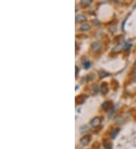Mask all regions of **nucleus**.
Instances as JSON below:
<instances>
[{
	"mask_svg": "<svg viewBox=\"0 0 136 149\" xmlns=\"http://www.w3.org/2000/svg\"><path fill=\"white\" fill-rule=\"evenodd\" d=\"M91 141V136L89 135H86L84 136L81 139H80V143L83 145V146H86L89 144Z\"/></svg>",
	"mask_w": 136,
	"mask_h": 149,
	"instance_id": "obj_1",
	"label": "nucleus"
},
{
	"mask_svg": "<svg viewBox=\"0 0 136 149\" xmlns=\"http://www.w3.org/2000/svg\"><path fill=\"white\" fill-rule=\"evenodd\" d=\"M100 124H101V118H97V117L95 118H93L92 121H91V122H90V124L92 125V127H94L99 126Z\"/></svg>",
	"mask_w": 136,
	"mask_h": 149,
	"instance_id": "obj_2",
	"label": "nucleus"
},
{
	"mask_svg": "<svg viewBox=\"0 0 136 149\" xmlns=\"http://www.w3.org/2000/svg\"><path fill=\"white\" fill-rule=\"evenodd\" d=\"M100 90L101 92L103 93V94H106L108 91V86H107V84L106 82H104L101 84V87H100Z\"/></svg>",
	"mask_w": 136,
	"mask_h": 149,
	"instance_id": "obj_3",
	"label": "nucleus"
},
{
	"mask_svg": "<svg viewBox=\"0 0 136 149\" xmlns=\"http://www.w3.org/2000/svg\"><path fill=\"white\" fill-rule=\"evenodd\" d=\"M101 44L99 41H96V42L93 43L92 45V50L94 51H99V50L101 49Z\"/></svg>",
	"mask_w": 136,
	"mask_h": 149,
	"instance_id": "obj_4",
	"label": "nucleus"
},
{
	"mask_svg": "<svg viewBox=\"0 0 136 149\" xmlns=\"http://www.w3.org/2000/svg\"><path fill=\"white\" fill-rule=\"evenodd\" d=\"M86 20V17L83 14H78L76 17V22H83Z\"/></svg>",
	"mask_w": 136,
	"mask_h": 149,
	"instance_id": "obj_5",
	"label": "nucleus"
},
{
	"mask_svg": "<svg viewBox=\"0 0 136 149\" xmlns=\"http://www.w3.org/2000/svg\"><path fill=\"white\" fill-rule=\"evenodd\" d=\"M110 106V103L108 102V101L104 102V103L102 104V109H103L104 110H105V111H107V110L109 109Z\"/></svg>",
	"mask_w": 136,
	"mask_h": 149,
	"instance_id": "obj_6",
	"label": "nucleus"
},
{
	"mask_svg": "<svg viewBox=\"0 0 136 149\" xmlns=\"http://www.w3.org/2000/svg\"><path fill=\"white\" fill-rule=\"evenodd\" d=\"M119 132V129H115V130H113L111 132V133H110L111 138H112V139H115L116 136L118 135Z\"/></svg>",
	"mask_w": 136,
	"mask_h": 149,
	"instance_id": "obj_7",
	"label": "nucleus"
},
{
	"mask_svg": "<svg viewBox=\"0 0 136 149\" xmlns=\"http://www.w3.org/2000/svg\"><path fill=\"white\" fill-rule=\"evenodd\" d=\"M104 147L105 149H110L112 147V144L108 141H105L104 142Z\"/></svg>",
	"mask_w": 136,
	"mask_h": 149,
	"instance_id": "obj_8",
	"label": "nucleus"
},
{
	"mask_svg": "<svg viewBox=\"0 0 136 149\" xmlns=\"http://www.w3.org/2000/svg\"><path fill=\"white\" fill-rule=\"evenodd\" d=\"M80 30H82V31H86V30H88L90 29V25L88 24H82L81 26H80Z\"/></svg>",
	"mask_w": 136,
	"mask_h": 149,
	"instance_id": "obj_9",
	"label": "nucleus"
},
{
	"mask_svg": "<svg viewBox=\"0 0 136 149\" xmlns=\"http://www.w3.org/2000/svg\"><path fill=\"white\" fill-rule=\"evenodd\" d=\"M108 75H109V74H108L107 72H104V71H101V72H99V75H100V78H104V77H107Z\"/></svg>",
	"mask_w": 136,
	"mask_h": 149,
	"instance_id": "obj_10",
	"label": "nucleus"
},
{
	"mask_svg": "<svg viewBox=\"0 0 136 149\" xmlns=\"http://www.w3.org/2000/svg\"><path fill=\"white\" fill-rule=\"evenodd\" d=\"M83 65H84L85 69H88L90 67V66H91L90 62H89V61H88V60H85V62H83Z\"/></svg>",
	"mask_w": 136,
	"mask_h": 149,
	"instance_id": "obj_11",
	"label": "nucleus"
},
{
	"mask_svg": "<svg viewBox=\"0 0 136 149\" xmlns=\"http://www.w3.org/2000/svg\"><path fill=\"white\" fill-rule=\"evenodd\" d=\"M91 3V1L89 0V1H85V0H83V1H82V4H84V5H89Z\"/></svg>",
	"mask_w": 136,
	"mask_h": 149,
	"instance_id": "obj_12",
	"label": "nucleus"
},
{
	"mask_svg": "<svg viewBox=\"0 0 136 149\" xmlns=\"http://www.w3.org/2000/svg\"><path fill=\"white\" fill-rule=\"evenodd\" d=\"M77 74H78V68L76 67V75H77Z\"/></svg>",
	"mask_w": 136,
	"mask_h": 149,
	"instance_id": "obj_13",
	"label": "nucleus"
},
{
	"mask_svg": "<svg viewBox=\"0 0 136 149\" xmlns=\"http://www.w3.org/2000/svg\"><path fill=\"white\" fill-rule=\"evenodd\" d=\"M134 76H136V70L134 72Z\"/></svg>",
	"mask_w": 136,
	"mask_h": 149,
	"instance_id": "obj_14",
	"label": "nucleus"
},
{
	"mask_svg": "<svg viewBox=\"0 0 136 149\" xmlns=\"http://www.w3.org/2000/svg\"><path fill=\"white\" fill-rule=\"evenodd\" d=\"M134 65L136 66V60H135V62H134Z\"/></svg>",
	"mask_w": 136,
	"mask_h": 149,
	"instance_id": "obj_15",
	"label": "nucleus"
}]
</instances>
